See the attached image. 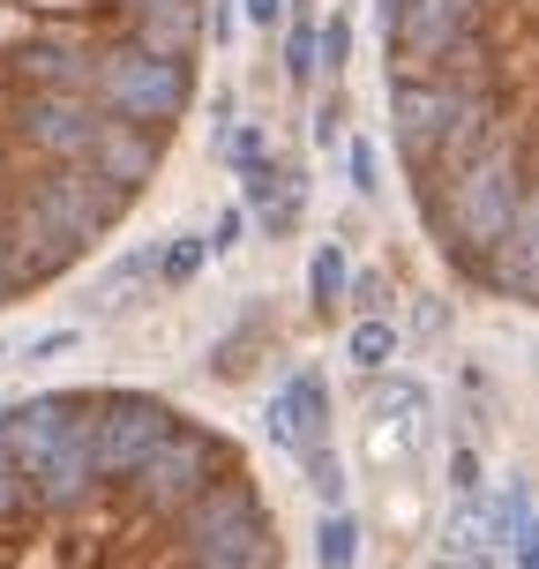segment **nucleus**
<instances>
[{"label": "nucleus", "mask_w": 539, "mask_h": 569, "mask_svg": "<svg viewBox=\"0 0 539 569\" xmlns=\"http://www.w3.org/2000/svg\"><path fill=\"white\" fill-rule=\"evenodd\" d=\"M210 0H0V315L83 270L202 106Z\"/></svg>", "instance_id": "f257e3e1"}, {"label": "nucleus", "mask_w": 539, "mask_h": 569, "mask_svg": "<svg viewBox=\"0 0 539 569\" xmlns=\"http://www.w3.org/2000/svg\"><path fill=\"white\" fill-rule=\"evenodd\" d=\"M0 569H292V540L232 427L68 382L0 398Z\"/></svg>", "instance_id": "f03ea898"}, {"label": "nucleus", "mask_w": 539, "mask_h": 569, "mask_svg": "<svg viewBox=\"0 0 539 569\" xmlns=\"http://www.w3.org/2000/svg\"><path fill=\"white\" fill-rule=\"evenodd\" d=\"M375 46L420 240L539 315V0H375Z\"/></svg>", "instance_id": "7ed1b4c3"}, {"label": "nucleus", "mask_w": 539, "mask_h": 569, "mask_svg": "<svg viewBox=\"0 0 539 569\" xmlns=\"http://www.w3.org/2000/svg\"><path fill=\"white\" fill-rule=\"evenodd\" d=\"M427 450H435V390L420 375L382 368L368 375V405H360V465L375 472L382 502L405 495V487L427 472Z\"/></svg>", "instance_id": "20e7f679"}, {"label": "nucleus", "mask_w": 539, "mask_h": 569, "mask_svg": "<svg viewBox=\"0 0 539 569\" xmlns=\"http://www.w3.org/2000/svg\"><path fill=\"white\" fill-rule=\"evenodd\" d=\"M330 427H338L330 368H322V360H300V368H285V382L270 390V405H262V442H270V450H285L292 465H300L308 450H322V442H330Z\"/></svg>", "instance_id": "39448f33"}, {"label": "nucleus", "mask_w": 539, "mask_h": 569, "mask_svg": "<svg viewBox=\"0 0 539 569\" xmlns=\"http://www.w3.org/2000/svg\"><path fill=\"white\" fill-rule=\"evenodd\" d=\"M232 180H240V210L256 218L262 240H292V232H300L308 196H315V172L300 166V158L262 150V158H248V166H232Z\"/></svg>", "instance_id": "423d86ee"}, {"label": "nucleus", "mask_w": 539, "mask_h": 569, "mask_svg": "<svg viewBox=\"0 0 539 569\" xmlns=\"http://www.w3.org/2000/svg\"><path fill=\"white\" fill-rule=\"evenodd\" d=\"M278 46H285V83L308 98L315 76H322V16H315V0H292V16H285Z\"/></svg>", "instance_id": "0eeeda50"}, {"label": "nucleus", "mask_w": 539, "mask_h": 569, "mask_svg": "<svg viewBox=\"0 0 539 569\" xmlns=\"http://www.w3.org/2000/svg\"><path fill=\"white\" fill-rule=\"evenodd\" d=\"M345 284H352V256L338 240H315L308 248V315L315 322H338L345 315Z\"/></svg>", "instance_id": "6e6552de"}, {"label": "nucleus", "mask_w": 539, "mask_h": 569, "mask_svg": "<svg viewBox=\"0 0 539 569\" xmlns=\"http://www.w3.org/2000/svg\"><path fill=\"white\" fill-rule=\"evenodd\" d=\"M472 517H480V547L487 555H510L517 525L532 517V495L510 480V487H495V495H472Z\"/></svg>", "instance_id": "1a4fd4ad"}, {"label": "nucleus", "mask_w": 539, "mask_h": 569, "mask_svg": "<svg viewBox=\"0 0 539 569\" xmlns=\"http://www.w3.org/2000/svg\"><path fill=\"white\" fill-rule=\"evenodd\" d=\"M398 352H405V330L390 322V315H352V330H345V360H352L360 375L398 368Z\"/></svg>", "instance_id": "9d476101"}, {"label": "nucleus", "mask_w": 539, "mask_h": 569, "mask_svg": "<svg viewBox=\"0 0 539 569\" xmlns=\"http://www.w3.org/2000/svg\"><path fill=\"white\" fill-rule=\"evenodd\" d=\"M360 532H368V525H360V517L345 510H322L308 525V540H315V569H360Z\"/></svg>", "instance_id": "9b49d317"}, {"label": "nucleus", "mask_w": 539, "mask_h": 569, "mask_svg": "<svg viewBox=\"0 0 539 569\" xmlns=\"http://www.w3.org/2000/svg\"><path fill=\"white\" fill-rule=\"evenodd\" d=\"M300 480H308L315 510H338V502H352V472H345L338 442H322V450H308V457H300Z\"/></svg>", "instance_id": "f8f14e48"}, {"label": "nucleus", "mask_w": 539, "mask_h": 569, "mask_svg": "<svg viewBox=\"0 0 539 569\" xmlns=\"http://www.w3.org/2000/svg\"><path fill=\"white\" fill-rule=\"evenodd\" d=\"M202 262H210V240H202V232H180V240L158 248V284H196Z\"/></svg>", "instance_id": "ddd939ff"}, {"label": "nucleus", "mask_w": 539, "mask_h": 569, "mask_svg": "<svg viewBox=\"0 0 539 569\" xmlns=\"http://www.w3.org/2000/svg\"><path fill=\"white\" fill-rule=\"evenodd\" d=\"M345 180H352V196H360V202L382 196V150H375L368 136H345Z\"/></svg>", "instance_id": "4468645a"}, {"label": "nucleus", "mask_w": 539, "mask_h": 569, "mask_svg": "<svg viewBox=\"0 0 539 569\" xmlns=\"http://www.w3.org/2000/svg\"><path fill=\"white\" fill-rule=\"evenodd\" d=\"M345 68H352V8H330L322 16V76L345 83Z\"/></svg>", "instance_id": "2eb2a0df"}, {"label": "nucleus", "mask_w": 539, "mask_h": 569, "mask_svg": "<svg viewBox=\"0 0 539 569\" xmlns=\"http://www.w3.org/2000/svg\"><path fill=\"white\" fill-rule=\"evenodd\" d=\"M262 150H270V128H262V120H232L226 136H218V158H226V166H248Z\"/></svg>", "instance_id": "dca6fc26"}, {"label": "nucleus", "mask_w": 539, "mask_h": 569, "mask_svg": "<svg viewBox=\"0 0 539 569\" xmlns=\"http://www.w3.org/2000/svg\"><path fill=\"white\" fill-rule=\"evenodd\" d=\"M345 300H352L360 315H390V278H382V270H352Z\"/></svg>", "instance_id": "f3484780"}, {"label": "nucleus", "mask_w": 539, "mask_h": 569, "mask_svg": "<svg viewBox=\"0 0 539 569\" xmlns=\"http://www.w3.org/2000/svg\"><path fill=\"white\" fill-rule=\"evenodd\" d=\"M412 338H450V300H442V292H420V300H412Z\"/></svg>", "instance_id": "a211bd4d"}, {"label": "nucleus", "mask_w": 539, "mask_h": 569, "mask_svg": "<svg viewBox=\"0 0 539 569\" xmlns=\"http://www.w3.org/2000/svg\"><path fill=\"white\" fill-rule=\"evenodd\" d=\"M240 16H248V30H256V38H278L285 16H292V0H240Z\"/></svg>", "instance_id": "6ab92c4d"}, {"label": "nucleus", "mask_w": 539, "mask_h": 569, "mask_svg": "<svg viewBox=\"0 0 539 569\" xmlns=\"http://www.w3.org/2000/svg\"><path fill=\"white\" fill-rule=\"evenodd\" d=\"M240 232H248V210L226 202V210H218V226H210V256H232V248H240Z\"/></svg>", "instance_id": "aec40b11"}, {"label": "nucleus", "mask_w": 539, "mask_h": 569, "mask_svg": "<svg viewBox=\"0 0 539 569\" xmlns=\"http://www.w3.org/2000/svg\"><path fill=\"white\" fill-rule=\"evenodd\" d=\"M76 345H83V330H46V338L23 345V360H30V368H46V360H60V352H76Z\"/></svg>", "instance_id": "412c9836"}, {"label": "nucleus", "mask_w": 539, "mask_h": 569, "mask_svg": "<svg viewBox=\"0 0 539 569\" xmlns=\"http://www.w3.org/2000/svg\"><path fill=\"white\" fill-rule=\"evenodd\" d=\"M510 569H539V510L517 525V540H510Z\"/></svg>", "instance_id": "4be33fe9"}, {"label": "nucleus", "mask_w": 539, "mask_h": 569, "mask_svg": "<svg viewBox=\"0 0 539 569\" xmlns=\"http://www.w3.org/2000/svg\"><path fill=\"white\" fill-rule=\"evenodd\" d=\"M450 487H457V495H480V457L465 450V442L450 450Z\"/></svg>", "instance_id": "5701e85b"}, {"label": "nucleus", "mask_w": 539, "mask_h": 569, "mask_svg": "<svg viewBox=\"0 0 539 569\" xmlns=\"http://www.w3.org/2000/svg\"><path fill=\"white\" fill-rule=\"evenodd\" d=\"M338 106H345V98H330V106H322V120H315V142H322V150L338 142Z\"/></svg>", "instance_id": "b1692460"}, {"label": "nucleus", "mask_w": 539, "mask_h": 569, "mask_svg": "<svg viewBox=\"0 0 539 569\" xmlns=\"http://www.w3.org/2000/svg\"><path fill=\"white\" fill-rule=\"evenodd\" d=\"M0 360H8V345H0Z\"/></svg>", "instance_id": "393cba45"}]
</instances>
